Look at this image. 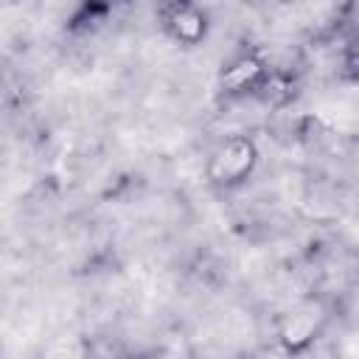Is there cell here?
I'll return each instance as SVG.
<instances>
[{
    "instance_id": "3",
    "label": "cell",
    "mask_w": 359,
    "mask_h": 359,
    "mask_svg": "<svg viewBox=\"0 0 359 359\" xmlns=\"http://www.w3.org/2000/svg\"><path fill=\"white\" fill-rule=\"evenodd\" d=\"M157 22L165 31V36H171L177 45L194 48L208 36V14L185 0H174V3H163L157 8Z\"/></svg>"
},
{
    "instance_id": "4",
    "label": "cell",
    "mask_w": 359,
    "mask_h": 359,
    "mask_svg": "<svg viewBox=\"0 0 359 359\" xmlns=\"http://www.w3.org/2000/svg\"><path fill=\"white\" fill-rule=\"evenodd\" d=\"M264 81H266V62L258 53H252V50H244V53L233 56L224 65L222 76H219L222 90L224 93H233V95H238V93H255V90H261Z\"/></svg>"
},
{
    "instance_id": "1",
    "label": "cell",
    "mask_w": 359,
    "mask_h": 359,
    "mask_svg": "<svg viewBox=\"0 0 359 359\" xmlns=\"http://www.w3.org/2000/svg\"><path fill=\"white\" fill-rule=\"evenodd\" d=\"M258 168V146L250 135H230L216 143L208 154L205 177L216 188H238L244 185Z\"/></svg>"
},
{
    "instance_id": "2",
    "label": "cell",
    "mask_w": 359,
    "mask_h": 359,
    "mask_svg": "<svg viewBox=\"0 0 359 359\" xmlns=\"http://www.w3.org/2000/svg\"><path fill=\"white\" fill-rule=\"evenodd\" d=\"M328 325V309L317 297H303L286 306L275 320V337L289 353L306 351Z\"/></svg>"
}]
</instances>
